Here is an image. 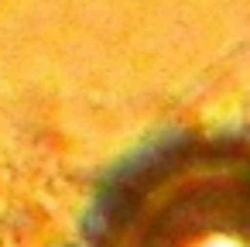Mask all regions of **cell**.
Listing matches in <instances>:
<instances>
[{
	"mask_svg": "<svg viewBox=\"0 0 250 247\" xmlns=\"http://www.w3.org/2000/svg\"><path fill=\"white\" fill-rule=\"evenodd\" d=\"M182 247H250V226L240 220H226V223H202L199 237L182 244Z\"/></svg>",
	"mask_w": 250,
	"mask_h": 247,
	"instance_id": "1",
	"label": "cell"
}]
</instances>
